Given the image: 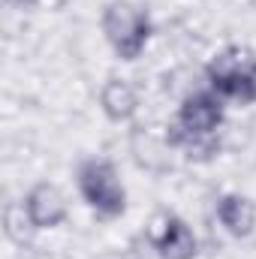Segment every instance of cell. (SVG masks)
Wrapping results in <instances>:
<instances>
[{
  "label": "cell",
  "mask_w": 256,
  "mask_h": 259,
  "mask_svg": "<svg viewBox=\"0 0 256 259\" xmlns=\"http://www.w3.org/2000/svg\"><path fill=\"white\" fill-rule=\"evenodd\" d=\"M100 27H103V36H106L109 49L115 52V58H121L127 64L139 61L145 55V49L151 42V33H154V21H151L148 6L136 3V0L106 3Z\"/></svg>",
  "instance_id": "7a4b0ae2"
},
{
  "label": "cell",
  "mask_w": 256,
  "mask_h": 259,
  "mask_svg": "<svg viewBox=\"0 0 256 259\" xmlns=\"http://www.w3.org/2000/svg\"><path fill=\"white\" fill-rule=\"evenodd\" d=\"M75 187L84 205L103 220H118L127 214V190L112 160L88 157L75 166Z\"/></svg>",
  "instance_id": "3957f363"
},
{
  "label": "cell",
  "mask_w": 256,
  "mask_h": 259,
  "mask_svg": "<svg viewBox=\"0 0 256 259\" xmlns=\"http://www.w3.org/2000/svg\"><path fill=\"white\" fill-rule=\"evenodd\" d=\"M208 88L226 103H256V52L244 46H229L214 55L205 66Z\"/></svg>",
  "instance_id": "277c9868"
},
{
  "label": "cell",
  "mask_w": 256,
  "mask_h": 259,
  "mask_svg": "<svg viewBox=\"0 0 256 259\" xmlns=\"http://www.w3.org/2000/svg\"><path fill=\"white\" fill-rule=\"evenodd\" d=\"M21 205H24V211H27L33 229H58L66 220V214H69L64 190L55 187V184H49V181L33 184V187L24 193Z\"/></svg>",
  "instance_id": "8992f818"
},
{
  "label": "cell",
  "mask_w": 256,
  "mask_h": 259,
  "mask_svg": "<svg viewBox=\"0 0 256 259\" xmlns=\"http://www.w3.org/2000/svg\"><path fill=\"white\" fill-rule=\"evenodd\" d=\"M214 214L220 226L232 238H250L256 229V205L241 193H223L214 202Z\"/></svg>",
  "instance_id": "52a82bcc"
},
{
  "label": "cell",
  "mask_w": 256,
  "mask_h": 259,
  "mask_svg": "<svg viewBox=\"0 0 256 259\" xmlns=\"http://www.w3.org/2000/svg\"><path fill=\"white\" fill-rule=\"evenodd\" d=\"M6 6H12V9H33L39 0H3Z\"/></svg>",
  "instance_id": "9c48e42d"
},
{
  "label": "cell",
  "mask_w": 256,
  "mask_h": 259,
  "mask_svg": "<svg viewBox=\"0 0 256 259\" xmlns=\"http://www.w3.org/2000/svg\"><path fill=\"white\" fill-rule=\"evenodd\" d=\"M223 121H226L223 100L211 88L193 91L181 100L175 121L166 127V142H169V148L184 151L187 160L208 163L220 151L217 133L223 127Z\"/></svg>",
  "instance_id": "6da1fadb"
},
{
  "label": "cell",
  "mask_w": 256,
  "mask_h": 259,
  "mask_svg": "<svg viewBox=\"0 0 256 259\" xmlns=\"http://www.w3.org/2000/svg\"><path fill=\"white\" fill-rule=\"evenodd\" d=\"M100 109L112 124H124L139 109V94L127 78H106L100 88Z\"/></svg>",
  "instance_id": "ba28073f"
},
{
  "label": "cell",
  "mask_w": 256,
  "mask_h": 259,
  "mask_svg": "<svg viewBox=\"0 0 256 259\" xmlns=\"http://www.w3.org/2000/svg\"><path fill=\"white\" fill-rule=\"evenodd\" d=\"M151 247L157 250L160 259H196L199 253V238L193 232V226L178 217V214H166L157 229L151 232Z\"/></svg>",
  "instance_id": "5b68a950"
}]
</instances>
